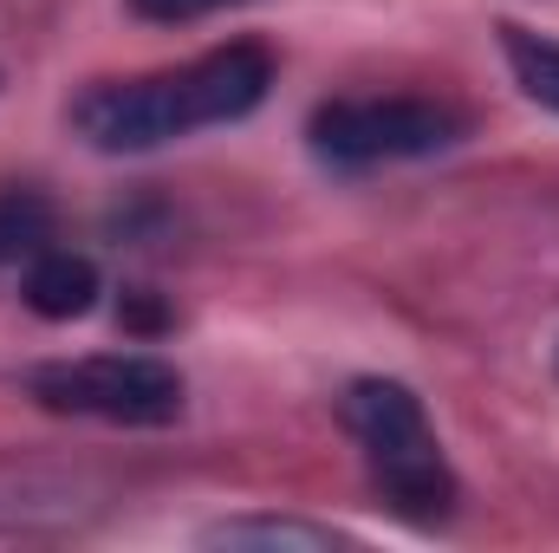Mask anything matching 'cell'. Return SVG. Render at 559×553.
<instances>
[{
	"instance_id": "1",
	"label": "cell",
	"mask_w": 559,
	"mask_h": 553,
	"mask_svg": "<svg viewBox=\"0 0 559 553\" xmlns=\"http://www.w3.org/2000/svg\"><path fill=\"white\" fill-rule=\"evenodd\" d=\"M267 85H274V59L261 46H215L189 66L143 72V79H105L79 92L72 131L105 156H138V150H163L176 138L248 118L267 98Z\"/></svg>"
},
{
	"instance_id": "2",
	"label": "cell",
	"mask_w": 559,
	"mask_h": 553,
	"mask_svg": "<svg viewBox=\"0 0 559 553\" xmlns=\"http://www.w3.org/2000/svg\"><path fill=\"white\" fill-rule=\"evenodd\" d=\"M345 430L365 449V469L378 495L411 515V521H442L455 508V469L436 443V423L423 398L397 378H358L345 391Z\"/></svg>"
},
{
	"instance_id": "3",
	"label": "cell",
	"mask_w": 559,
	"mask_h": 553,
	"mask_svg": "<svg viewBox=\"0 0 559 553\" xmlns=\"http://www.w3.org/2000/svg\"><path fill=\"white\" fill-rule=\"evenodd\" d=\"M312 156L332 169H378L436 156L462 138V111L442 98H332L312 111Z\"/></svg>"
},
{
	"instance_id": "4",
	"label": "cell",
	"mask_w": 559,
	"mask_h": 553,
	"mask_svg": "<svg viewBox=\"0 0 559 553\" xmlns=\"http://www.w3.org/2000/svg\"><path fill=\"white\" fill-rule=\"evenodd\" d=\"M33 398L46 411L98 416V423H176L182 416V378L176 365L150 352H92V358H59L33 372Z\"/></svg>"
},
{
	"instance_id": "5",
	"label": "cell",
	"mask_w": 559,
	"mask_h": 553,
	"mask_svg": "<svg viewBox=\"0 0 559 553\" xmlns=\"http://www.w3.org/2000/svg\"><path fill=\"white\" fill-rule=\"evenodd\" d=\"M20 299H26L39 319H79V313H92V299H98V268H92V255L39 248V255L20 268Z\"/></svg>"
},
{
	"instance_id": "6",
	"label": "cell",
	"mask_w": 559,
	"mask_h": 553,
	"mask_svg": "<svg viewBox=\"0 0 559 553\" xmlns=\"http://www.w3.org/2000/svg\"><path fill=\"white\" fill-rule=\"evenodd\" d=\"M39 248H52V202L33 189H0V274L26 268Z\"/></svg>"
},
{
	"instance_id": "7",
	"label": "cell",
	"mask_w": 559,
	"mask_h": 553,
	"mask_svg": "<svg viewBox=\"0 0 559 553\" xmlns=\"http://www.w3.org/2000/svg\"><path fill=\"white\" fill-rule=\"evenodd\" d=\"M501 46H508V66H514V79H521V92H527L534 105L559 111V39H540V33H527V26H501Z\"/></svg>"
},
{
	"instance_id": "8",
	"label": "cell",
	"mask_w": 559,
	"mask_h": 553,
	"mask_svg": "<svg viewBox=\"0 0 559 553\" xmlns=\"http://www.w3.org/2000/svg\"><path fill=\"white\" fill-rule=\"evenodd\" d=\"M209 541H222V548H248V541H261V548H332L338 534L332 528H299V521H228Z\"/></svg>"
},
{
	"instance_id": "9",
	"label": "cell",
	"mask_w": 559,
	"mask_h": 553,
	"mask_svg": "<svg viewBox=\"0 0 559 553\" xmlns=\"http://www.w3.org/2000/svg\"><path fill=\"white\" fill-rule=\"evenodd\" d=\"M143 20H163V26H182V20H202V13H222V7H241V0H131Z\"/></svg>"
}]
</instances>
